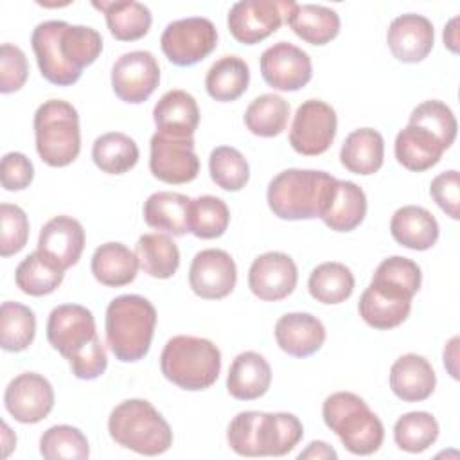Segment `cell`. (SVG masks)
Masks as SVG:
<instances>
[{
	"label": "cell",
	"instance_id": "obj_20",
	"mask_svg": "<svg viewBox=\"0 0 460 460\" xmlns=\"http://www.w3.org/2000/svg\"><path fill=\"white\" fill-rule=\"evenodd\" d=\"M38 250L56 261L63 270L77 264L84 250V228L72 216H56L40 230Z\"/></svg>",
	"mask_w": 460,
	"mask_h": 460
},
{
	"label": "cell",
	"instance_id": "obj_4",
	"mask_svg": "<svg viewBox=\"0 0 460 460\" xmlns=\"http://www.w3.org/2000/svg\"><path fill=\"white\" fill-rule=\"evenodd\" d=\"M338 178L316 169H286L268 185V207L279 219L300 221L320 217Z\"/></svg>",
	"mask_w": 460,
	"mask_h": 460
},
{
	"label": "cell",
	"instance_id": "obj_15",
	"mask_svg": "<svg viewBox=\"0 0 460 460\" xmlns=\"http://www.w3.org/2000/svg\"><path fill=\"white\" fill-rule=\"evenodd\" d=\"M4 406L14 420L36 424L52 411L54 388L41 374L23 372L9 381L4 392Z\"/></svg>",
	"mask_w": 460,
	"mask_h": 460
},
{
	"label": "cell",
	"instance_id": "obj_47",
	"mask_svg": "<svg viewBox=\"0 0 460 460\" xmlns=\"http://www.w3.org/2000/svg\"><path fill=\"white\" fill-rule=\"evenodd\" d=\"M29 239L27 214L11 203L0 205V255L11 257L23 250Z\"/></svg>",
	"mask_w": 460,
	"mask_h": 460
},
{
	"label": "cell",
	"instance_id": "obj_18",
	"mask_svg": "<svg viewBox=\"0 0 460 460\" xmlns=\"http://www.w3.org/2000/svg\"><path fill=\"white\" fill-rule=\"evenodd\" d=\"M298 282L295 261L282 252H266L253 259L248 270L250 291L264 302L288 298Z\"/></svg>",
	"mask_w": 460,
	"mask_h": 460
},
{
	"label": "cell",
	"instance_id": "obj_11",
	"mask_svg": "<svg viewBox=\"0 0 460 460\" xmlns=\"http://www.w3.org/2000/svg\"><path fill=\"white\" fill-rule=\"evenodd\" d=\"M336 129L338 117L334 108L320 99H307L295 111L289 144L298 155L318 156L332 146Z\"/></svg>",
	"mask_w": 460,
	"mask_h": 460
},
{
	"label": "cell",
	"instance_id": "obj_8",
	"mask_svg": "<svg viewBox=\"0 0 460 460\" xmlns=\"http://www.w3.org/2000/svg\"><path fill=\"white\" fill-rule=\"evenodd\" d=\"M36 151L50 167L70 165L81 151L77 110L63 99H49L34 113Z\"/></svg>",
	"mask_w": 460,
	"mask_h": 460
},
{
	"label": "cell",
	"instance_id": "obj_49",
	"mask_svg": "<svg viewBox=\"0 0 460 460\" xmlns=\"http://www.w3.org/2000/svg\"><path fill=\"white\" fill-rule=\"evenodd\" d=\"M429 196L451 217L460 219V176L458 171H444L429 183Z\"/></svg>",
	"mask_w": 460,
	"mask_h": 460
},
{
	"label": "cell",
	"instance_id": "obj_54",
	"mask_svg": "<svg viewBox=\"0 0 460 460\" xmlns=\"http://www.w3.org/2000/svg\"><path fill=\"white\" fill-rule=\"evenodd\" d=\"M458 16H453L447 25L444 27V45L451 50V52H458Z\"/></svg>",
	"mask_w": 460,
	"mask_h": 460
},
{
	"label": "cell",
	"instance_id": "obj_33",
	"mask_svg": "<svg viewBox=\"0 0 460 460\" xmlns=\"http://www.w3.org/2000/svg\"><path fill=\"white\" fill-rule=\"evenodd\" d=\"M422 273L415 261L401 255H392L379 262L370 286L388 296L411 300L420 289Z\"/></svg>",
	"mask_w": 460,
	"mask_h": 460
},
{
	"label": "cell",
	"instance_id": "obj_16",
	"mask_svg": "<svg viewBox=\"0 0 460 460\" xmlns=\"http://www.w3.org/2000/svg\"><path fill=\"white\" fill-rule=\"evenodd\" d=\"M95 336V318L88 307L79 304H61L50 311L47 320V340L63 358L70 359Z\"/></svg>",
	"mask_w": 460,
	"mask_h": 460
},
{
	"label": "cell",
	"instance_id": "obj_23",
	"mask_svg": "<svg viewBox=\"0 0 460 460\" xmlns=\"http://www.w3.org/2000/svg\"><path fill=\"white\" fill-rule=\"evenodd\" d=\"M435 385V370L424 356L413 352L404 354L390 368V388L404 402L426 401L433 394Z\"/></svg>",
	"mask_w": 460,
	"mask_h": 460
},
{
	"label": "cell",
	"instance_id": "obj_29",
	"mask_svg": "<svg viewBox=\"0 0 460 460\" xmlns=\"http://www.w3.org/2000/svg\"><path fill=\"white\" fill-rule=\"evenodd\" d=\"M97 282L108 288H122L135 280L140 268L138 257L122 243H104L95 248L90 261Z\"/></svg>",
	"mask_w": 460,
	"mask_h": 460
},
{
	"label": "cell",
	"instance_id": "obj_36",
	"mask_svg": "<svg viewBox=\"0 0 460 460\" xmlns=\"http://www.w3.org/2000/svg\"><path fill=\"white\" fill-rule=\"evenodd\" d=\"M135 253L144 273L153 279H171L180 268V250L176 243L162 232L140 235Z\"/></svg>",
	"mask_w": 460,
	"mask_h": 460
},
{
	"label": "cell",
	"instance_id": "obj_44",
	"mask_svg": "<svg viewBox=\"0 0 460 460\" xmlns=\"http://www.w3.org/2000/svg\"><path fill=\"white\" fill-rule=\"evenodd\" d=\"M40 453L47 460H86L90 446L86 435L70 424H56L43 431Z\"/></svg>",
	"mask_w": 460,
	"mask_h": 460
},
{
	"label": "cell",
	"instance_id": "obj_14",
	"mask_svg": "<svg viewBox=\"0 0 460 460\" xmlns=\"http://www.w3.org/2000/svg\"><path fill=\"white\" fill-rule=\"evenodd\" d=\"M261 75L273 90L296 92L313 77V63L305 50L289 43L279 41L261 54Z\"/></svg>",
	"mask_w": 460,
	"mask_h": 460
},
{
	"label": "cell",
	"instance_id": "obj_10",
	"mask_svg": "<svg viewBox=\"0 0 460 460\" xmlns=\"http://www.w3.org/2000/svg\"><path fill=\"white\" fill-rule=\"evenodd\" d=\"M296 2L293 0H243L235 2L226 25L235 41L255 45L280 29Z\"/></svg>",
	"mask_w": 460,
	"mask_h": 460
},
{
	"label": "cell",
	"instance_id": "obj_5",
	"mask_svg": "<svg viewBox=\"0 0 460 460\" xmlns=\"http://www.w3.org/2000/svg\"><path fill=\"white\" fill-rule=\"evenodd\" d=\"M160 370L167 381L181 390H207L219 377L221 352L207 338L178 334L164 345Z\"/></svg>",
	"mask_w": 460,
	"mask_h": 460
},
{
	"label": "cell",
	"instance_id": "obj_53",
	"mask_svg": "<svg viewBox=\"0 0 460 460\" xmlns=\"http://www.w3.org/2000/svg\"><path fill=\"white\" fill-rule=\"evenodd\" d=\"M456 358H458V336H453L446 349H444V367L447 368L449 376L453 379H458V368H456Z\"/></svg>",
	"mask_w": 460,
	"mask_h": 460
},
{
	"label": "cell",
	"instance_id": "obj_9",
	"mask_svg": "<svg viewBox=\"0 0 460 460\" xmlns=\"http://www.w3.org/2000/svg\"><path fill=\"white\" fill-rule=\"evenodd\" d=\"M217 45L216 25L203 16H189L171 22L162 36L160 47L176 66H192L203 61Z\"/></svg>",
	"mask_w": 460,
	"mask_h": 460
},
{
	"label": "cell",
	"instance_id": "obj_1",
	"mask_svg": "<svg viewBox=\"0 0 460 460\" xmlns=\"http://www.w3.org/2000/svg\"><path fill=\"white\" fill-rule=\"evenodd\" d=\"M31 45L40 74L56 86L77 83L83 70L102 52V38L93 27L70 25L63 20L38 23Z\"/></svg>",
	"mask_w": 460,
	"mask_h": 460
},
{
	"label": "cell",
	"instance_id": "obj_50",
	"mask_svg": "<svg viewBox=\"0 0 460 460\" xmlns=\"http://www.w3.org/2000/svg\"><path fill=\"white\" fill-rule=\"evenodd\" d=\"M68 363H70L72 374L77 379L92 381V379L101 377L108 367V358H106V350H104V345L101 343L99 336H95L83 350L74 354L68 359Z\"/></svg>",
	"mask_w": 460,
	"mask_h": 460
},
{
	"label": "cell",
	"instance_id": "obj_52",
	"mask_svg": "<svg viewBox=\"0 0 460 460\" xmlns=\"http://www.w3.org/2000/svg\"><path fill=\"white\" fill-rule=\"evenodd\" d=\"M300 460H336L338 453L323 440H313L302 453H298Z\"/></svg>",
	"mask_w": 460,
	"mask_h": 460
},
{
	"label": "cell",
	"instance_id": "obj_43",
	"mask_svg": "<svg viewBox=\"0 0 460 460\" xmlns=\"http://www.w3.org/2000/svg\"><path fill=\"white\" fill-rule=\"evenodd\" d=\"M438 422L428 411H410L394 424V440L406 453H422L438 438Z\"/></svg>",
	"mask_w": 460,
	"mask_h": 460
},
{
	"label": "cell",
	"instance_id": "obj_12",
	"mask_svg": "<svg viewBox=\"0 0 460 460\" xmlns=\"http://www.w3.org/2000/svg\"><path fill=\"white\" fill-rule=\"evenodd\" d=\"M160 83V65L149 50L122 54L111 66V88L128 104L146 102Z\"/></svg>",
	"mask_w": 460,
	"mask_h": 460
},
{
	"label": "cell",
	"instance_id": "obj_35",
	"mask_svg": "<svg viewBox=\"0 0 460 460\" xmlns=\"http://www.w3.org/2000/svg\"><path fill=\"white\" fill-rule=\"evenodd\" d=\"M250 84V66L239 56H223L207 70V93L219 102L239 99Z\"/></svg>",
	"mask_w": 460,
	"mask_h": 460
},
{
	"label": "cell",
	"instance_id": "obj_27",
	"mask_svg": "<svg viewBox=\"0 0 460 460\" xmlns=\"http://www.w3.org/2000/svg\"><path fill=\"white\" fill-rule=\"evenodd\" d=\"M394 151L397 162L404 169L422 172L437 165L446 149L442 147L438 138L431 135L428 129L415 124H408L397 133Z\"/></svg>",
	"mask_w": 460,
	"mask_h": 460
},
{
	"label": "cell",
	"instance_id": "obj_55",
	"mask_svg": "<svg viewBox=\"0 0 460 460\" xmlns=\"http://www.w3.org/2000/svg\"><path fill=\"white\" fill-rule=\"evenodd\" d=\"M2 444H4V453L2 455H4V458H7L11 455V451L14 449V446H16V437L5 422L2 424Z\"/></svg>",
	"mask_w": 460,
	"mask_h": 460
},
{
	"label": "cell",
	"instance_id": "obj_48",
	"mask_svg": "<svg viewBox=\"0 0 460 460\" xmlns=\"http://www.w3.org/2000/svg\"><path fill=\"white\" fill-rule=\"evenodd\" d=\"M29 77V63L25 52L13 45L2 43L0 47V92H18Z\"/></svg>",
	"mask_w": 460,
	"mask_h": 460
},
{
	"label": "cell",
	"instance_id": "obj_38",
	"mask_svg": "<svg viewBox=\"0 0 460 460\" xmlns=\"http://www.w3.org/2000/svg\"><path fill=\"white\" fill-rule=\"evenodd\" d=\"M354 275L349 266L341 262H322L318 264L307 280L309 295L322 304H341L350 298L354 291Z\"/></svg>",
	"mask_w": 460,
	"mask_h": 460
},
{
	"label": "cell",
	"instance_id": "obj_41",
	"mask_svg": "<svg viewBox=\"0 0 460 460\" xmlns=\"http://www.w3.org/2000/svg\"><path fill=\"white\" fill-rule=\"evenodd\" d=\"M36 336L34 311L20 302L7 300L0 307V345L7 352L25 350Z\"/></svg>",
	"mask_w": 460,
	"mask_h": 460
},
{
	"label": "cell",
	"instance_id": "obj_51",
	"mask_svg": "<svg viewBox=\"0 0 460 460\" xmlns=\"http://www.w3.org/2000/svg\"><path fill=\"white\" fill-rule=\"evenodd\" d=\"M34 165L32 162L18 151L5 153L0 165V180L5 190H23L32 183Z\"/></svg>",
	"mask_w": 460,
	"mask_h": 460
},
{
	"label": "cell",
	"instance_id": "obj_19",
	"mask_svg": "<svg viewBox=\"0 0 460 460\" xmlns=\"http://www.w3.org/2000/svg\"><path fill=\"white\" fill-rule=\"evenodd\" d=\"M386 43L397 61L419 63L424 58H428V54L433 49V23L422 14H401L392 20L386 31Z\"/></svg>",
	"mask_w": 460,
	"mask_h": 460
},
{
	"label": "cell",
	"instance_id": "obj_28",
	"mask_svg": "<svg viewBox=\"0 0 460 460\" xmlns=\"http://www.w3.org/2000/svg\"><path fill=\"white\" fill-rule=\"evenodd\" d=\"M341 165L361 176H370L383 167L385 140L377 129L359 128L347 135L340 149Z\"/></svg>",
	"mask_w": 460,
	"mask_h": 460
},
{
	"label": "cell",
	"instance_id": "obj_45",
	"mask_svg": "<svg viewBox=\"0 0 460 460\" xmlns=\"http://www.w3.org/2000/svg\"><path fill=\"white\" fill-rule=\"evenodd\" d=\"M212 181L228 192L241 190L250 180V167L243 153L230 146H217L208 156Z\"/></svg>",
	"mask_w": 460,
	"mask_h": 460
},
{
	"label": "cell",
	"instance_id": "obj_7",
	"mask_svg": "<svg viewBox=\"0 0 460 460\" xmlns=\"http://www.w3.org/2000/svg\"><path fill=\"white\" fill-rule=\"evenodd\" d=\"M110 437L138 455L156 456L172 446V429L162 413L146 399H128L108 417Z\"/></svg>",
	"mask_w": 460,
	"mask_h": 460
},
{
	"label": "cell",
	"instance_id": "obj_37",
	"mask_svg": "<svg viewBox=\"0 0 460 460\" xmlns=\"http://www.w3.org/2000/svg\"><path fill=\"white\" fill-rule=\"evenodd\" d=\"M137 142L120 131H110L95 138L92 146L93 164L106 174H124L138 162Z\"/></svg>",
	"mask_w": 460,
	"mask_h": 460
},
{
	"label": "cell",
	"instance_id": "obj_34",
	"mask_svg": "<svg viewBox=\"0 0 460 460\" xmlns=\"http://www.w3.org/2000/svg\"><path fill=\"white\" fill-rule=\"evenodd\" d=\"M65 277V270L41 250L29 253L14 271V282L25 295L43 296L54 293Z\"/></svg>",
	"mask_w": 460,
	"mask_h": 460
},
{
	"label": "cell",
	"instance_id": "obj_32",
	"mask_svg": "<svg viewBox=\"0 0 460 460\" xmlns=\"http://www.w3.org/2000/svg\"><path fill=\"white\" fill-rule=\"evenodd\" d=\"M190 198L180 192L158 190L144 203V221L160 232L183 235L189 232Z\"/></svg>",
	"mask_w": 460,
	"mask_h": 460
},
{
	"label": "cell",
	"instance_id": "obj_24",
	"mask_svg": "<svg viewBox=\"0 0 460 460\" xmlns=\"http://www.w3.org/2000/svg\"><path fill=\"white\" fill-rule=\"evenodd\" d=\"M367 216V196L350 180H336L320 219L334 232H352Z\"/></svg>",
	"mask_w": 460,
	"mask_h": 460
},
{
	"label": "cell",
	"instance_id": "obj_13",
	"mask_svg": "<svg viewBox=\"0 0 460 460\" xmlns=\"http://www.w3.org/2000/svg\"><path fill=\"white\" fill-rule=\"evenodd\" d=\"M151 174L171 185H181L196 180L199 158L194 153V138H172L155 133L149 142Z\"/></svg>",
	"mask_w": 460,
	"mask_h": 460
},
{
	"label": "cell",
	"instance_id": "obj_2",
	"mask_svg": "<svg viewBox=\"0 0 460 460\" xmlns=\"http://www.w3.org/2000/svg\"><path fill=\"white\" fill-rule=\"evenodd\" d=\"M302 437L300 419L288 411H241L226 429L230 449L241 456H284Z\"/></svg>",
	"mask_w": 460,
	"mask_h": 460
},
{
	"label": "cell",
	"instance_id": "obj_39",
	"mask_svg": "<svg viewBox=\"0 0 460 460\" xmlns=\"http://www.w3.org/2000/svg\"><path fill=\"white\" fill-rule=\"evenodd\" d=\"M358 311L367 325L379 331H388L399 327L408 318L411 311V300L394 298L368 286L361 293Z\"/></svg>",
	"mask_w": 460,
	"mask_h": 460
},
{
	"label": "cell",
	"instance_id": "obj_40",
	"mask_svg": "<svg viewBox=\"0 0 460 460\" xmlns=\"http://www.w3.org/2000/svg\"><path fill=\"white\" fill-rule=\"evenodd\" d=\"M289 119V102L277 93H262L255 97L244 111V126L250 133L271 138L280 135Z\"/></svg>",
	"mask_w": 460,
	"mask_h": 460
},
{
	"label": "cell",
	"instance_id": "obj_30",
	"mask_svg": "<svg viewBox=\"0 0 460 460\" xmlns=\"http://www.w3.org/2000/svg\"><path fill=\"white\" fill-rule=\"evenodd\" d=\"M286 23L291 31L309 45H325L340 32V14L318 4H295Z\"/></svg>",
	"mask_w": 460,
	"mask_h": 460
},
{
	"label": "cell",
	"instance_id": "obj_25",
	"mask_svg": "<svg viewBox=\"0 0 460 460\" xmlns=\"http://www.w3.org/2000/svg\"><path fill=\"white\" fill-rule=\"evenodd\" d=\"M270 385L271 367L262 354L244 350L234 358L226 376V390L234 399L255 401L268 392Z\"/></svg>",
	"mask_w": 460,
	"mask_h": 460
},
{
	"label": "cell",
	"instance_id": "obj_6",
	"mask_svg": "<svg viewBox=\"0 0 460 460\" xmlns=\"http://www.w3.org/2000/svg\"><path fill=\"white\" fill-rule=\"evenodd\" d=\"M325 426L334 431L343 447L359 456L376 453L385 440V428L368 404L352 392H334L322 404Z\"/></svg>",
	"mask_w": 460,
	"mask_h": 460
},
{
	"label": "cell",
	"instance_id": "obj_3",
	"mask_svg": "<svg viewBox=\"0 0 460 460\" xmlns=\"http://www.w3.org/2000/svg\"><path fill=\"white\" fill-rule=\"evenodd\" d=\"M156 327L155 305L140 295H120L106 307V343L122 363L147 356Z\"/></svg>",
	"mask_w": 460,
	"mask_h": 460
},
{
	"label": "cell",
	"instance_id": "obj_46",
	"mask_svg": "<svg viewBox=\"0 0 460 460\" xmlns=\"http://www.w3.org/2000/svg\"><path fill=\"white\" fill-rule=\"evenodd\" d=\"M408 124L420 126L438 138L444 149H449L456 138V119L451 108L437 99H429L413 108Z\"/></svg>",
	"mask_w": 460,
	"mask_h": 460
},
{
	"label": "cell",
	"instance_id": "obj_17",
	"mask_svg": "<svg viewBox=\"0 0 460 460\" xmlns=\"http://www.w3.org/2000/svg\"><path fill=\"white\" fill-rule=\"evenodd\" d=\"M237 282V266L232 255L219 248H207L194 255L189 268L190 289L205 300L228 296Z\"/></svg>",
	"mask_w": 460,
	"mask_h": 460
},
{
	"label": "cell",
	"instance_id": "obj_42",
	"mask_svg": "<svg viewBox=\"0 0 460 460\" xmlns=\"http://www.w3.org/2000/svg\"><path fill=\"white\" fill-rule=\"evenodd\" d=\"M230 225V210L226 203L212 194L190 199L189 232L198 239L221 237Z\"/></svg>",
	"mask_w": 460,
	"mask_h": 460
},
{
	"label": "cell",
	"instance_id": "obj_31",
	"mask_svg": "<svg viewBox=\"0 0 460 460\" xmlns=\"http://www.w3.org/2000/svg\"><path fill=\"white\" fill-rule=\"evenodd\" d=\"M92 5L104 14L110 34L119 41H137L151 29V11L140 2H93Z\"/></svg>",
	"mask_w": 460,
	"mask_h": 460
},
{
	"label": "cell",
	"instance_id": "obj_21",
	"mask_svg": "<svg viewBox=\"0 0 460 460\" xmlns=\"http://www.w3.org/2000/svg\"><path fill=\"white\" fill-rule=\"evenodd\" d=\"M156 133L172 138H192L199 124L196 99L185 90L165 92L153 108Z\"/></svg>",
	"mask_w": 460,
	"mask_h": 460
},
{
	"label": "cell",
	"instance_id": "obj_22",
	"mask_svg": "<svg viewBox=\"0 0 460 460\" xmlns=\"http://www.w3.org/2000/svg\"><path fill=\"white\" fill-rule=\"evenodd\" d=\"M277 345L293 358H309L325 341L323 323L309 313H288L275 323Z\"/></svg>",
	"mask_w": 460,
	"mask_h": 460
},
{
	"label": "cell",
	"instance_id": "obj_26",
	"mask_svg": "<svg viewBox=\"0 0 460 460\" xmlns=\"http://www.w3.org/2000/svg\"><path fill=\"white\" fill-rule=\"evenodd\" d=\"M438 223L435 216L417 205H404L397 208L390 219V234L404 248L424 252L438 239Z\"/></svg>",
	"mask_w": 460,
	"mask_h": 460
}]
</instances>
